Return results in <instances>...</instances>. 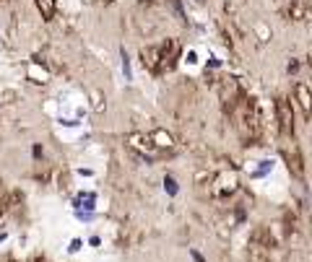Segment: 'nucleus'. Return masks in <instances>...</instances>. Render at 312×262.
<instances>
[{"label":"nucleus","mask_w":312,"mask_h":262,"mask_svg":"<svg viewBox=\"0 0 312 262\" xmlns=\"http://www.w3.org/2000/svg\"><path fill=\"white\" fill-rule=\"evenodd\" d=\"M276 119H278V130L286 138L294 135V109L286 99H276Z\"/></svg>","instance_id":"nucleus-1"},{"label":"nucleus","mask_w":312,"mask_h":262,"mask_svg":"<svg viewBox=\"0 0 312 262\" xmlns=\"http://www.w3.org/2000/svg\"><path fill=\"white\" fill-rule=\"evenodd\" d=\"M125 140H128V146H130L133 151H138V153L143 156V159H146V153H148V161L154 159L156 148H154V143H151L148 135H141V132H130V135H128Z\"/></svg>","instance_id":"nucleus-2"},{"label":"nucleus","mask_w":312,"mask_h":262,"mask_svg":"<svg viewBox=\"0 0 312 262\" xmlns=\"http://www.w3.org/2000/svg\"><path fill=\"white\" fill-rule=\"evenodd\" d=\"M141 63L151 73H162V44L159 47H146L141 49Z\"/></svg>","instance_id":"nucleus-3"},{"label":"nucleus","mask_w":312,"mask_h":262,"mask_svg":"<svg viewBox=\"0 0 312 262\" xmlns=\"http://www.w3.org/2000/svg\"><path fill=\"white\" fill-rule=\"evenodd\" d=\"M247 260L250 262H271V249H265L263 244L250 242V246H247Z\"/></svg>","instance_id":"nucleus-4"},{"label":"nucleus","mask_w":312,"mask_h":262,"mask_svg":"<svg viewBox=\"0 0 312 262\" xmlns=\"http://www.w3.org/2000/svg\"><path fill=\"white\" fill-rule=\"evenodd\" d=\"M294 94H296V101H299V107L304 112V117H310V109H312V99H310V88L304 83H296L294 86Z\"/></svg>","instance_id":"nucleus-5"},{"label":"nucleus","mask_w":312,"mask_h":262,"mask_svg":"<svg viewBox=\"0 0 312 262\" xmlns=\"http://www.w3.org/2000/svg\"><path fill=\"white\" fill-rule=\"evenodd\" d=\"M148 138H151V143H154V148H174L172 135L164 130H154V135H148Z\"/></svg>","instance_id":"nucleus-6"},{"label":"nucleus","mask_w":312,"mask_h":262,"mask_svg":"<svg viewBox=\"0 0 312 262\" xmlns=\"http://www.w3.org/2000/svg\"><path fill=\"white\" fill-rule=\"evenodd\" d=\"M37 5H39L44 21H50L52 16H55V0H37Z\"/></svg>","instance_id":"nucleus-7"},{"label":"nucleus","mask_w":312,"mask_h":262,"mask_svg":"<svg viewBox=\"0 0 312 262\" xmlns=\"http://www.w3.org/2000/svg\"><path fill=\"white\" fill-rule=\"evenodd\" d=\"M172 5H174V11H177V16L185 21V11H182V3H180V0H172Z\"/></svg>","instance_id":"nucleus-8"},{"label":"nucleus","mask_w":312,"mask_h":262,"mask_svg":"<svg viewBox=\"0 0 312 262\" xmlns=\"http://www.w3.org/2000/svg\"><path fill=\"white\" fill-rule=\"evenodd\" d=\"M193 257H195V262H205L203 257H201V254H198V252H193Z\"/></svg>","instance_id":"nucleus-9"},{"label":"nucleus","mask_w":312,"mask_h":262,"mask_svg":"<svg viewBox=\"0 0 312 262\" xmlns=\"http://www.w3.org/2000/svg\"><path fill=\"white\" fill-rule=\"evenodd\" d=\"M198 3H203V0H198Z\"/></svg>","instance_id":"nucleus-10"}]
</instances>
